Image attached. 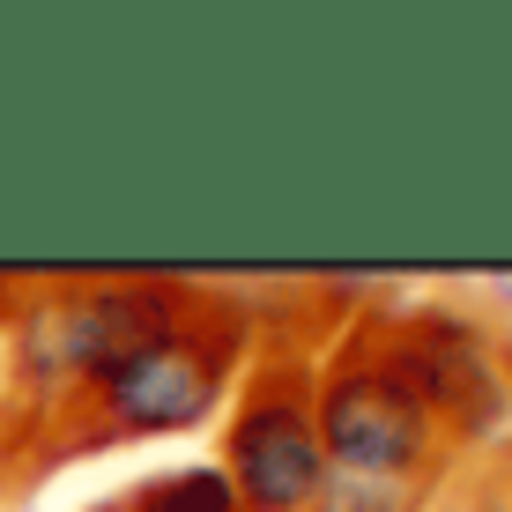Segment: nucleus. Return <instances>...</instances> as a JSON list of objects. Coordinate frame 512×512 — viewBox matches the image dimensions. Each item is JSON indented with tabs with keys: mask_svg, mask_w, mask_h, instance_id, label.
Instances as JSON below:
<instances>
[{
	"mask_svg": "<svg viewBox=\"0 0 512 512\" xmlns=\"http://www.w3.org/2000/svg\"><path fill=\"white\" fill-rule=\"evenodd\" d=\"M253 305L223 290H201L156 342H141L134 357H119L97 386H82L67 409L45 416L38 453L23 475H45L60 461H90L112 446H141V438H179L193 423H208L231 401V386L253 357Z\"/></svg>",
	"mask_w": 512,
	"mask_h": 512,
	"instance_id": "1",
	"label": "nucleus"
},
{
	"mask_svg": "<svg viewBox=\"0 0 512 512\" xmlns=\"http://www.w3.org/2000/svg\"><path fill=\"white\" fill-rule=\"evenodd\" d=\"M312 416H320L327 475H379V483L431 490L453 468L438 423L423 416L416 386L401 379L394 349L379 334V305H357L342 334L320 349L312 372Z\"/></svg>",
	"mask_w": 512,
	"mask_h": 512,
	"instance_id": "2",
	"label": "nucleus"
},
{
	"mask_svg": "<svg viewBox=\"0 0 512 512\" xmlns=\"http://www.w3.org/2000/svg\"><path fill=\"white\" fill-rule=\"evenodd\" d=\"M312 372L320 349L297 327H253V357L231 386L216 475L231 483L238 512H312L327 483L320 416H312Z\"/></svg>",
	"mask_w": 512,
	"mask_h": 512,
	"instance_id": "3",
	"label": "nucleus"
},
{
	"mask_svg": "<svg viewBox=\"0 0 512 512\" xmlns=\"http://www.w3.org/2000/svg\"><path fill=\"white\" fill-rule=\"evenodd\" d=\"M379 334L453 461L512 438V357H505V334L483 312L446 305V297L379 305Z\"/></svg>",
	"mask_w": 512,
	"mask_h": 512,
	"instance_id": "4",
	"label": "nucleus"
},
{
	"mask_svg": "<svg viewBox=\"0 0 512 512\" xmlns=\"http://www.w3.org/2000/svg\"><path fill=\"white\" fill-rule=\"evenodd\" d=\"M416 512H512V438H498L483 453H461Z\"/></svg>",
	"mask_w": 512,
	"mask_h": 512,
	"instance_id": "5",
	"label": "nucleus"
},
{
	"mask_svg": "<svg viewBox=\"0 0 512 512\" xmlns=\"http://www.w3.org/2000/svg\"><path fill=\"white\" fill-rule=\"evenodd\" d=\"M90 512H238V505H231V483L216 468H156L134 490L97 498Z\"/></svg>",
	"mask_w": 512,
	"mask_h": 512,
	"instance_id": "6",
	"label": "nucleus"
}]
</instances>
